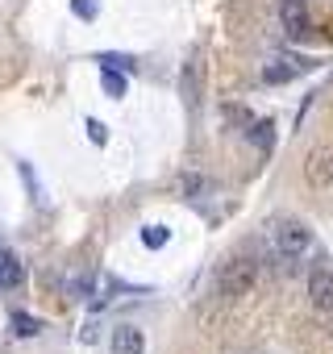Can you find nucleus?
Segmentation results:
<instances>
[{
  "label": "nucleus",
  "mask_w": 333,
  "mask_h": 354,
  "mask_svg": "<svg viewBox=\"0 0 333 354\" xmlns=\"http://www.w3.org/2000/svg\"><path fill=\"white\" fill-rule=\"evenodd\" d=\"M254 283H258V263H254L250 254H238V259H229V263L221 267V275H217V296H221V300H238V296H246Z\"/></svg>",
  "instance_id": "obj_1"
},
{
  "label": "nucleus",
  "mask_w": 333,
  "mask_h": 354,
  "mask_svg": "<svg viewBox=\"0 0 333 354\" xmlns=\"http://www.w3.org/2000/svg\"><path fill=\"white\" fill-rule=\"evenodd\" d=\"M271 242H275V254L283 259V267H292L296 259H304L308 250H312V234L300 225V221H275V230H271Z\"/></svg>",
  "instance_id": "obj_2"
},
{
  "label": "nucleus",
  "mask_w": 333,
  "mask_h": 354,
  "mask_svg": "<svg viewBox=\"0 0 333 354\" xmlns=\"http://www.w3.org/2000/svg\"><path fill=\"white\" fill-rule=\"evenodd\" d=\"M304 180L308 188H333V146H316L304 158Z\"/></svg>",
  "instance_id": "obj_3"
},
{
  "label": "nucleus",
  "mask_w": 333,
  "mask_h": 354,
  "mask_svg": "<svg viewBox=\"0 0 333 354\" xmlns=\"http://www.w3.org/2000/svg\"><path fill=\"white\" fill-rule=\"evenodd\" d=\"M279 21H283V34H287L292 42L308 38V5H304V0H283Z\"/></svg>",
  "instance_id": "obj_4"
},
{
  "label": "nucleus",
  "mask_w": 333,
  "mask_h": 354,
  "mask_svg": "<svg viewBox=\"0 0 333 354\" xmlns=\"http://www.w3.org/2000/svg\"><path fill=\"white\" fill-rule=\"evenodd\" d=\"M308 300H312L316 313H333V271L316 267V271L308 275Z\"/></svg>",
  "instance_id": "obj_5"
},
{
  "label": "nucleus",
  "mask_w": 333,
  "mask_h": 354,
  "mask_svg": "<svg viewBox=\"0 0 333 354\" xmlns=\"http://www.w3.org/2000/svg\"><path fill=\"white\" fill-rule=\"evenodd\" d=\"M142 350H146V337H142L137 325H121V329H113V354H142Z\"/></svg>",
  "instance_id": "obj_6"
},
{
  "label": "nucleus",
  "mask_w": 333,
  "mask_h": 354,
  "mask_svg": "<svg viewBox=\"0 0 333 354\" xmlns=\"http://www.w3.org/2000/svg\"><path fill=\"white\" fill-rule=\"evenodd\" d=\"M21 279H26L21 263H17L9 250H0V288H5V292H17V288H21Z\"/></svg>",
  "instance_id": "obj_7"
},
{
  "label": "nucleus",
  "mask_w": 333,
  "mask_h": 354,
  "mask_svg": "<svg viewBox=\"0 0 333 354\" xmlns=\"http://www.w3.org/2000/svg\"><path fill=\"white\" fill-rule=\"evenodd\" d=\"M184 100H188V109L200 104V63H196V59L184 67Z\"/></svg>",
  "instance_id": "obj_8"
},
{
  "label": "nucleus",
  "mask_w": 333,
  "mask_h": 354,
  "mask_svg": "<svg viewBox=\"0 0 333 354\" xmlns=\"http://www.w3.org/2000/svg\"><path fill=\"white\" fill-rule=\"evenodd\" d=\"M100 88H104V96H108V100H121V96L129 92V80H125V75H117V67H104Z\"/></svg>",
  "instance_id": "obj_9"
},
{
  "label": "nucleus",
  "mask_w": 333,
  "mask_h": 354,
  "mask_svg": "<svg viewBox=\"0 0 333 354\" xmlns=\"http://www.w3.org/2000/svg\"><path fill=\"white\" fill-rule=\"evenodd\" d=\"M166 242H171V230H166V225H146V230H142V246L162 250Z\"/></svg>",
  "instance_id": "obj_10"
},
{
  "label": "nucleus",
  "mask_w": 333,
  "mask_h": 354,
  "mask_svg": "<svg viewBox=\"0 0 333 354\" xmlns=\"http://www.w3.org/2000/svg\"><path fill=\"white\" fill-rule=\"evenodd\" d=\"M13 333L17 337H34V333H42V325L34 317H26V313H13Z\"/></svg>",
  "instance_id": "obj_11"
},
{
  "label": "nucleus",
  "mask_w": 333,
  "mask_h": 354,
  "mask_svg": "<svg viewBox=\"0 0 333 354\" xmlns=\"http://www.w3.org/2000/svg\"><path fill=\"white\" fill-rule=\"evenodd\" d=\"M71 13H75L79 21H96V13H100V0H71Z\"/></svg>",
  "instance_id": "obj_12"
},
{
  "label": "nucleus",
  "mask_w": 333,
  "mask_h": 354,
  "mask_svg": "<svg viewBox=\"0 0 333 354\" xmlns=\"http://www.w3.org/2000/svg\"><path fill=\"white\" fill-rule=\"evenodd\" d=\"M258 138V146H263V154L271 150V142H275V133H271V125L267 121H258V125H250V142Z\"/></svg>",
  "instance_id": "obj_13"
},
{
  "label": "nucleus",
  "mask_w": 333,
  "mask_h": 354,
  "mask_svg": "<svg viewBox=\"0 0 333 354\" xmlns=\"http://www.w3.org/2000/svg\"><path fill=\"white\" fill-rule=\"evenodd\" d=\"M84 129H88V138H92L96 146H104V142H108V129H104L96 117H88V121H84Z\"/></svg>",
  "instance_id": "obj_14"
},
{
  "label": "nucleus",
  "mask_w": 333,
  "mask_h": 354,
  "mask_svg": "<svg viewBox=\"0 0 333 354\" xmlns=\"http://www.w3.org/2000/svg\"><path fill=\"white\" fill-rule=\"evenodd\" d=\"M263 75H267V84H283V80H292V75H296V67H267Z\"/></svg>",
  "instance_id": "obj_15"
},
{
  "label": "nucleus",
  "mask_w": 333,
  "mask_h": 354,
  "mask_svg": "<svg viewBox=\"0 0 333 354\" xmlns=\"http://www.w3.org/2000/svg\"><path fill=\"white\" fill-rule=\"evenodd\" d=\"M21 175H26V184H30L34 201H42V188H38V180H34V171H30V162H21Z\"/></svg>",
  "instance_id": "obj_16"
},
{
  "label": "nucleus",
  "mask_w": 333,
  "mask_h": 354,
  "mask_svg": "<svg viewBox=\"0 0 333 354\" xmlns=\"http://www.w3.org/2000/svg\"><path fill=\"white\" fill-rule=\"evenodd\" d=\"M204 188V180H200V175H188V180H184V192L192 196V192H200Z\"/></svg>",
  "instance_id": "obj_17"
},
{
  "label": "nucleus",
  "mask_w": 333,
  "mask_h": 354,
  "mask_svg": "<svg viewBox=\"0 0 333 354\" xmlns=\"http://www.w3.org/2000/svg\"><path fill=\"white\" fill-rule=\"evenodd\" d=\"M100 63H104V67H129V59H125V55H121V59H117V55H104Z\"/></svg>",
  "instance_id": "obj_18"
}]
</instances>
